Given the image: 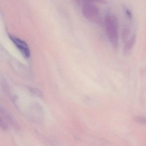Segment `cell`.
<instances>
[{
  "label": "cell",
  "mask_w": 146,
  "mask_h": 146,
  "mask_svg": "<svg viewBox=\"0 0 146 146\" xmlns=\"http://www.w3.org/2000/svg\"><path fill=\"white\" fill-rule=\"evenodd\" d=\"M9 38L20 51L23 56L26 58H28L30 56V50L28 44L24 41L12 35H9Z\"/></svg>",
  "instance_id": "obj_3"
},
{
  "label": "cell",
  "mask_w": 146,
  "mask_h": 146,
  "mask_svg": "<svg viewBox=\"0 0 146 146\" xmlns=\"http://www.w3.org/2000/svg\"><path fill=\"white\" fill-rule=\"evenodd\" d=\"M135 121L137 123L141 124L146 125V117H136L135 118Z\"/></svg>",
  "instance_id": "obj_5"
},
{
  "label": "cell",
  "mask_w": 146,
  "mask_h": 146,
  "mask_svg": "<svg viewBox=\"0 0 146 146\" xmlns=\"http://www.w3.org/2000/svg\"><path fill=\"white\" fill-rule=\"evenodd\" d=\"M105 25L109 42L114 48L117 47L119 38L117 18L114 16L107 15L105 18Z\"/></svg>",
  "instance_id": "obj_1"
},
{
  "label": "cell",
  "mask_w": 146,
  "mask_h": 146,
  "mask_svg": "<svg viewBox=\"0 0 146 146\" xmlns=\"http://www.w3.org/2000/svg\"><path fill=\"white\" fill-rule=\"evenodd\" d=\"M84 15L88 20L95 23L100 22V11L94 5L90 3L85 4L83 10Z\"/></svg>",
  "instance_id": "obj_2"
},
{
  "label": "cell",
  "mask_w": 146,
  "mask_h": 146,
  "mask_svg": "<svg viewBox=\"0 0 146 146\" xmlns=\"http://www.w3.org/2000/svg\"><path fill=\"white\" fill-rule=\"evenodd\" d=\"M125 13H126V15L129 18L131 19L132 17V14H131V12L129 10L127 9L125 10Z\"/></svg>",
  "instance_id": "obj_7"
},
{
  "label": "cell",
  "mask_w": 146,
  "mask_h": 146,
  "mask_svg": "<svg viewBox=\"0 0 146 146\" xmlns=\"http://www.w3.org/2000/svg\"><path fill=\"white\" fill-rule=\"evenodd\" d=\"M135 36H133L129 40L125 43L123 48V54L125 55H128L132 47L135 44Z\"/></svg>",
  "instance_id": "obj_4"
},
{
  "label": "cell",
  "mask_w": 146,
  "mask_h": 146,
  "mask_svg": "<svg viewBox=\"0 0 146 146\" xmlns=\"http://www.w3.org/2000/svg\"><path fill=\"white\" fill-rule=\"evenodd\" d=\"M128 35H129V31L127 29H125L124 30L123 33V37L125 40L127 39V37L128 36Z\"/></svg>",
  "instance_id": "obj_6"
}]
</instances>
